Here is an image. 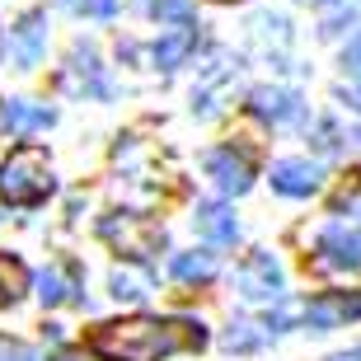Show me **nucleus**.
I'll list each match as a JSON object with an SVG mask.
<instances>
[{"label":"nucleus","mask_w":361,"mask_h":361,"mask_svg":"<svg viewBox=\"0 0 361 361\" xmlns=\"http://www.w3.org/2000/svg\"><path fill=\"white\" fill-rule=\"evenodd\" d=\"M169 277L174 281H212L216 277V258L212 254H174Z\"/></svg>","instance_id":"dca6fc26"},{"label":"nucleus","mask_w":361,"mask_h":361,"mask_svg":"<svg viewBox=\"0 0 361 361\" xmlns=\"http://www.w3.org/2000/svg\"><path fill=\"white\" fill-rule=\"evenodd\" d=\"M249 108H254V118L272 122V127H286V122L305 118V104H300L295 90H254L249 94Z\"/></svg>","instance_id":"1a4fd4ad"},{"label":"nucleus","mask_w":361,"mask_h":361,"mask_svg":"<svg viewBox=\"0 0 361 361\" xmlns=\"http://www.w3.org/2000/svg\"><path fill=\"white\" fill-rule=\"evenodd\" d=\"M192 230H197L202 240H212V244H235L240 240V221H235L230 207H221V202H197Z\"/></svg>","instance_id":"f8f14e48"},{"label":"nucleus","mask_w":361,"mask_h":361,"mask_svg":"<svg viewBox=\"0 0 361 361\" xmlns=\"http://www.w3.org/2000/svg\"><path fill=\"white\" fill-rule=\"evenodd\" d=\"M61 85H66L71 94H94V99H108V94H113V85L104 80L99 56H94L90 42H85V47H75V56H71V71L61 75Z\"/></svg>","instance_id":"6e6552de"},{"label":"nucleus","mask_w":361,"mask_h":361,"mask_svg":"<svg viewBox=\"0 0 361 361\" xmlns=\"http://www.w3.org/2000/svg\"><path fill=\"white\" fill-rule=\"evenodd\" d=\"M5 52H10V61L19 71H33V66H38L42 52H47V14H42V10H28L24 19L10 28V47H5Z\"/></svg>","instance_id":"39448f33"},{"label":"nucleus","mask_w":361,"mask_h":361,"mask_svg":"<svg viewBox=\"0 0 361 361\" xmlns=\"http://www.w3.org/2000/svg\"><path fill=\"white\" fill-rule=\"evenodd\" d=\"M141 10L150 19H169V24H192V0H141Z\"/></svg>","instance_id":"a211bd4d"},{"label":"nucleus","mask_w":361,"mask_h":361,"mask_svg":"<svg viewBox=\"0 0 361 361\" xmlns=\"http://www.w3.org/2000/svg\"><path fill=\"white\" fill-rule=\"evenodd\" d=\"M99 235H104V240L113 244L118 254L136 258V263H146V258L164 244V226H160V221H150V216H136V212H113V216H104Z\"/></svg>","instance_id":"7ed1b4c3"},{"label":"nucleus","mask_w":361,"mask_h":361,"mask_svg":"<svg viewBox=\"0 0 361 361\" xmlns=\"http://www.w3.org/2000/svg\"><path fill=\"white\" fill-rule=\"evenodd\" d=\"M207 174L216 178L221 192L240 197V192H249V183H254V164H249V155L226 146V150H212V155H207Z\"/></svg>","instance_id":"0eeeda50"},{"label":"nucleus","mask_w":361,"mask_h":361,"mask_svg":"<svg viewBox=\"0 0 361 361\" xmlns=\"http://www.w3.org/2000/svg\"><path fill=\"white\" fill-rule=\"evenodd\" d=\"M305 5H329V0H305Z\"/></svg>","instance_id":"a878e982"},{"label":"nucleus","mask_w":361,"mask_h":361,"mask_svg":"<svg viewBox=\"0 0 361 361\" xmlns=\"http://www.w3.org/2000/svg\"><path fill=\"white\" fill-rule=\"evenodd\" d=\"M348 319H361V291H329L305 305L310 329H343Z\"/></svg>","instance_id":"423d86ee"},{"label":"nucleus","mask_w":361,"mask_h":361,"mask_svg":"<svg viewBox=\"0 0 361 361\" xmlns=\"http://www.w3.org/2000/svg\"><path fill=\"white\" fill-rule=\"evenodd\" d=\"M235 286H240V295L249 300V305H272V300H281V268L272 254H249L240 263V272H235Z\"/></svg>","instance_id":"20e7f679"},{"label":"nucleus","mask_w":361,"mask_h":361,"mask_svg":"<svg viewBox=\"0 0 361 361\" xmlns=\"http://www.w3.org/2000/svg\"><path fill=\"white\" fill-rule=\"evenodd\" d=\"M207 348V329L197 319H113L90 334V352L104 361H164L174 352Z\"/></svg>","instance_id":"f257e3e1"},{"label":"nucleus","mask_w":361,"mask_h":361,"mask_svg":"<svg viewBox=\"0 0 361 361\" xmlns=\"http://www.w3.org/2000/svg\"><path fill=\"white\" fill-rule=\"evenodd\" d=\"M24 291H28V268L19 258L0 254V305H14Z\"/></svg>","instance_id":"f3484780"},{"label":"nucleus","mask_w":361,"mask_h":361,"mask_svg":"<svg viewBox=\"0 0 361 361\" xmlns=\"http://www.w3.org/2000/svg\"><path fill=\"white\" fill-rule=\"evenodd\" d=\"M352 207H357V212H361V197H357V202H352Z\"/></svg>","instance_id":"bb28decb"},{"label":"nucleus","mask_w":361,"mask_h":361,"mask_svg":"<svg viewBox=\"0 0 361 361\" xmlns=\"http://www.w3.org/2000/svg\"><path fill=\"white\" fill-rule=\"evenodd\" d=\"M343 66H348V75L361 85V38H352L348 47H343Z\"/></svg>","instance_id":"5701e85b"},{"label":"nucleus","mask_w":361,"mask_h":361,"mask_svg":"<svg viewBox=\"0 0 361 361\" xmlns=\"http://www.w3.org/2000/svg\"><path fill=\"white\" fill-rule=\"evenodd\" d=\"M197 47V28H178V33H169V38L155 42V66L160 71H174L183 66V56Z\"/></svg>","instance_id":"2eb2a0df"},{"label":"nucleus","mask_w":361,"mask_h":361,"mask_svg":"<svg viewBox=\"0 0 361 361\" xmlns=\"http://www.w3.org/2000/svg\"><path fill=\"white\" fill-rule=\"evenodd\" d=\"M324 183V169L310 160H281L272 164V188L286 192V197H310V192H319Z\"/></svg>","instance_id":"9d476101"},{"label":"nucleus","mask_w":361,"mask_h":361,"mask_svg":"<svg viewBox=\"0 0 361 361\" xmlns=\"http://www.w3.org/2000/svg\"><path fill=\"white\" fill-rule=\"evenodd\" d=\"M0 361H33V348L19 338H0Z\"/></svg>","instance_id":"4be33fe9"},{"label":"nucleus","mask_w":361,"mask_h":361,"mask_svg":"<svg viewBox=\"0 0 361 361\" xmlns=\"http://www.w3.org/2000/svg\"><path fill=\"white\" fill-rule=\"evenodd\" d=\"M52 160L38 146H19L10 150V160L0 164V202L5 207H38L52 197Z\"/></svg>","instance_id":"f03ea898"},{"label":"nucleus","mask_w":361,"mask_h":361,"mask_svg":"<svg viewBox=\"0 0 361 361\" xmlns=\"http://www.w3.org/2000/svg\"><path fill=\"white\" fill-rule=\"evenodd\" d=\"M0 122H5L14 136H28V132H47L56 122V113L42 108V104H28V99H10V104L0 108Z\"/></svg>","instance_id":"ddd939ff"},{"label":"nucleus","mask_w":361,"mask_h":361,"mask_svg":"<svg viewBox=\"0 0 361 361\" xmlns=\"http://www.w3.org/2000/svg\"><path fill=\"white\" fill-rule=\"evenodd\" d=\"M146 286H150V277H136V272H113V295L118 300H141L146 295Z\"/></svg>","instance_id":"6ab92c4d"},{"label":"nucleus","mask_w":361,"mask_h":361,"mask_svg":"<svg viewBox=\"0 0 361 361\" xmlns=\"http://www.w3.org/2000/svg\"><path fill=\"white\" fill-rule=\"evenodd\" d=\"M334 361H361V348H357V352H338Z\"/></svg>","instance_id":"393cba45"},{"label":"nucleus","mask_w":361,"mask_h":361,"mask_svg":"<svg viewBox=\"0 0 361 361\" xmlns=\"http://www.w3.org/2000/svg\"><path fill=\"white\" fill-rule=\"evenodd\" d=\"M319 258L329 268H361V230L329 226L319 235Z\"/></svg>","instance_id":"9b49d317"},{"label":"nucleus","mask_w":361,"mask_h":361,"mask_svg":"<svg viewBox=\"0 0 361 361\" xmlns=\"http://www.w3.org/2000/svg\"><path fill=\"white\" fill-rule=\"evenodd\" d=\"M38 295L42 305H61V300H80V272H75V263H66V268H47L38 277Z\"/></svg>","instance_id":"4468645a"},{"label":"nucleus","mask_w":361,"mask_h":361,"mask_svg":"<svg viewBox=\"0 0 361 361\" xmlns=\"http://www.w3.org/2000/svg\"><path fill=\"white\" fill-rule=\"evenodd\" d=\"M249 329H254V324H235V329L226 334V348H230V352H249V348H258V343H263V334H249Z\"/></svg>","instance_id":"412c9836"},{"label":"nucleus","mask_w":361,"mask_h":361,"mask_svg":"<svg viewBox=\"0 0 361 361\" xmlns=\"http://www.w3.org/2000/svg\"><path fill=\"white\" fill-rule=\"evenodd\" d=\"M66 10L75 14H90V19H108V14H118V0H61Z\"/></svg>","instance_id":"aec40b11"},{"label":"nucleus","mask_w":361,"mask_h":361,"mask_svg":"<svg viewBox=\"0 0 361 361\" xmlns=\"http://www.w3.org/2000/svg\"><path fill=\"white\" fill-rule=\"evenodd\" d=\"M52 361H85V357H80V352H56Z\"/></svg>","instance_id":"b1692460"}]
</instances>
